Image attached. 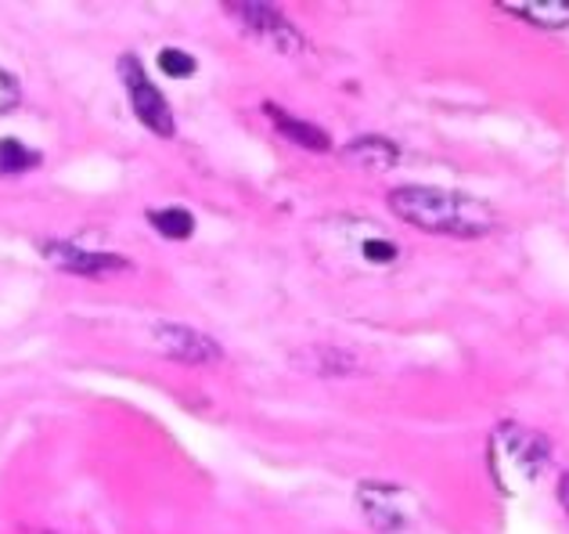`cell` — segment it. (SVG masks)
<instances>
[{"instance_id": "cell-15", "label": "cell", "mask_w": 569, "mask_h": 534, "mask_svg": "<svg viewBox=\"0 0 569 534\" xmlns=\"http://www.w3.org/2000/svg\"><path fill=\"white\" fill-rule=\"evenodd\" d=\"M364 257L371 264H393V260H397V246L386 242V239H368L364 242Z\"/></svg>"}, {"instance_id": "cell-11", "label": "cell", "mask_w": 569, "mask_h": 534, "mask_svg": "<svg viewBox=\"0 0 569 534\" xmlns=\"http://www.w3.org/2000/svg\"><path fill=\"white\" fill-rule=\"evenodd\" d=\"M37 162H40V156L22 142H15V137H4V142H0V173H4V178L26 173V170L37 167Z\"/></svg>"}, {"instance_id": "cell-14", "label": "cell", "mask_w": 569, "mask_h": 534, "mask_svg": "<svg viewBox=\"0 0 569 534\" xmlns=\"http://www.w3.org/2000/svg\"><path fill=\"white\" fill-rule=\"evenodd\" d=\"M18 98H22L18 80L11 76V73H4V69H0V116L15 109V106H18Z\"/></svg>"}, {"instance_id": "cell-4", "label": "cell", "mask_w": 569, "mask_h": 534, "mask_svg": "<svg viewBox=\"0 0 569 534\" xmlns=\"http://www.w3.org/2000/svg\"><path fill=\"white\" fill-rule=\"evenodd\" d=\"M152 343L162 357H173V362L184 365H209L220 362V343L213 336H206L199 329H188V325H170L159 321L152 329Z\"/></svg>"}, {"instance_id": "cell-10", "label": "cell", "mask_w": 569, "mask_h": 534, "mask_svg": "<svg viewBox=\"0 0 569 534\" xmlns=\"http://www.w3.org/2000/svg\"><path fill=\"white\" fill-rule=\"evenodd\" d=\"M343 156L364 170H389L400 159V148L389 137H357L354 145L343 148Z\"/></svg>"}, {"instance_id": "cell-5", "label": "cell", "mask_w": 569, "mask_h": 534, "mask_svg": "<svg viewBox=\"0 0 569 534\" xmlns=\"http://www.w3.org/2000/svg\"><path fill=\"white\" fill-rule=\"evenodd\" d=\"M357 502H361L368 524L379 531H400L411 520V498L400 484H361Z\"/></svg>"}, {"instance_id": "cell-7", "label": "cell", "mask_w": 569, "mask_h": 534, "mask_svg": "<svg viewBox=\"0 0 569 534\" xmlns=\"http://www.w3.org/2000/svg\"><path fill=\"white\" fill-rule=\"evenodd\" d=\"M48 253V260L65 267V271L73 275H104V271H120L126 267L123 257H115V253H87V250H76V246H65V242H51V246H44Z\"/></svg>"}, {"instance_id": "cell-12", "label": "cell", "mask_w": 569, "mask_h": 534, "mask_svg": "<svg viewBox=\"0 0 569 534\" xmlns=\"http://www.w3.org/2000/svg\"><path fill=\"white\" fill-rule=\"evenodd\" d=\"M152 220V228L159 231L162 239H191L195 231V220L188 210H177V206H170V210H152L148 214Z\"/></svg>"}, {"instance_id": "cell-9", "label": "cell", "mask_w": 569, "mask_h": 534, "mask_svg": "<svg viewBox=\"0 0 569 534\" xmlns=\"http://www.w3.org/2000/svg\"><path fill=\"white\" fill-rule=\"evenodd\" d=\"M263 112L271 116V123L282 131L288 142H296L299 148H310V153H329L332 142H329V134L321 131V126H313V123H304V120H296V116H288L282 112L277 106H263Z\"/></svg>"}, {"instance_id": "cell-16", "label": "cell", "mask_w": 569, "mask_h": 534, "mask_svg": "<svg viewBox=\"0 0 569 534\" xmlns=\"http://www.w3.org/2000/svg\"><path fill=\"white\" fill-rule=\"evenodd\" d=\"M559 502L569 509V473H562V481H559Z\"/></svg>"}, {"instance_id": "cell-8", "label": "cell", "mask_w": 569, "mask_h": 534, "mask_svg": "<svg viewBox=\"0 0 569 534\" xmlns=\"http://www.w3.org/2000/svg\"><path fill=\"white\" fill-rule=\"evenodd\" d=\"M497 8L522 22H530V26H537V29L569 26V0H505V4H497Z\"/></svg>"}, {"instance_id": "cell-2", "label": "cell", "mask_w": 569, "mask_h": 534, "mask_svg": "<svg viewBox=\"0 0 569 534\" xmlns=\"http://www.w3.org/2000/svg\"><path fill=\"white\" fill-rule=\"evenodd\" d=\"M486 462H491V477L505 495H519L541 481V473L552 462L548 437L530 426L502 423L494 426L491 440H486Z\"/></svg>"}, {"instance_id": "cell-6", "label": "cell", "mask_w": 569, "mask_h": 534, "mask_svg": "<svg viewBox=\"0 0 569 534\" xmlns=\"http://www.w3.org/2000/svg\"><path fill=\"white\" fill-rule=\"evenodd\" d=\"M224 11H227V15L242 19V26H246L249 33H257V37L271 40L277 51H299V48H304L299 33L288 26V22L277 15L271 4H227Z\"/></svg>"}, {"instance_id": "cell-3", "label": "cell", "mask_w": 569, "mask_h": 534, "mask_svg": "<svg viewBox=\"0 0 569 534\" xmlns=\"http://www.w3.org/2000/svg\"><path fill=\"white\" fill-rule=\"evenodd\" d=\"M120 76L126 84V95H131V106L137 112V120H141L148 131L159 134V137H170L173 134V112H170V101L162 98V90L148 80V73L141 69L134 54H123L120 62Z\"/></svg>"}, {"instance_id": "cell-1", "label": "cell", "mask_w": 569, "mask_h": 534, "mask_svg": "<svg viewBox=\"0 0 569 534\" xmlns=\"http://www.w3.org/2000/svg\"><path fill=\"white\" fill-rule=\"evenodd\" d=\"M389 210L404 224H411L425 235L450 239H483L497 228V214L491 203L475 199L466 192L433 189V184H404L389 192Z\"/></svg>"}, {"instance_id": "cell-13", "label": "cell", "mask_w": 569, "mask_h": 534, "mask_svg": "<svg viewBox=\"0 0 569 534\" xmlns=\"http://www.w3.org/2000/svg\"><path fill=\"white\" fill-rule=\"evenodd\" d=\"M159 69L166 76L184 80V76L195 73V58L188 51H181V48H166V51H159Z\"/></svg>"}]
</instances>
